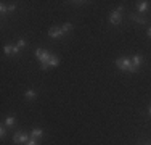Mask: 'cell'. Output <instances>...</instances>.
Here are the masks:
<instances>
[{
    "label": "cell",
    "mask_w": 151,
    "mask_h": 145,
    "mask_svg": "<svg viewBox=\"0 0 151 145\" xmlns=\"http://www.w3.org/2000/svg\"><path fill=\"white\" fill-rule=\"evenodd\" d=\"M35 58L42 63V70L50 68V58H52V53L50 52H47L44 49H37L35 50Z\"/></svg>",
    "instance_id": "6da1fadb"
},
{
    "label": "cell",
    "mask_w": 151,
    "mask_h": 145,
    "mask_svg": "<svg viewBox=\"0 0 151 145\" xmlns=\"http://www.w3.org/2000/svg\"><path fill=\"white\" fill-rule=\"evenodd\" d=\"M116 65H117V68H119V70L130 72L132 60H130V58H124V57H122V58H117V60H116Z\"/></svg>",
    "instance_id": "7a4b0ae2"
},
{
    "label": "cell",
    "mask_w": 151,
    "mask_h": 145,
    "mask_svg": "<svg viewBox=\"0 0 151 145\" xmlns=\"http://www.w3.org/2000/svg\"><path fill=\"white\" fill-rule=\"evenodd\" d=\"M121 20H122V7H119L117 10H114V12L109 14V21L113 24H119Z\"/></svg>",
    "instance_id": "3957f363"
},
{
    "label": "cell",
    "mask_w": 151,
    "mask_h": 145,
    "mask_svg": "<svg viewBox=\"0 0 151 145\" xmlns=\"http://www.w3.org/2000/svg\"><path fill=\"white\" fill-rule=\"evenodd\" d=\"M29 139L31 137L27 136V134H24V132H15V136H13V142L15 144H27Z\"/></svg>",
    "instance_id": "277c9868"
},
{
    "label": "cell",
    "mask_w": 151,
    "mask_h": 145,
    "mask_svg": "<svg viewBox=\"0 0 151 145\" xmlns=\"http://www.w3.org/2000/svg\"><path fill=\"white\" fill-rule=\"evenodd\" d=\"M130 60H132V68H130V72H137V71H138V68L142 66L143 58H142V55H135V57H132Z\"/></svg>",
    "instance_id": "5b68a950"
},
{
    "label": "cell",
    "mask_w": 151,
    "mask_h": 145,
    "mask_svg": "<svg viewBox=\"0 0 151 145\" xmlns=\"http://www.w3.org/2000/svg\"><path fill=\"white\" fill-rule=\"evenodd\" d=\"M63 36H64L63 28H52V29H48V37H52V39H60V37H63Z\"/></svg>",
    "instance_id": "8992f818"
},
{
    "label": "cell",
    "mask_w": 151,
    "mask_h": 145,
    "mask_svg": "<svg viewBox=\"0 0 151 145\" xmlns=\"http://www.w3.org/2000/svg\"><path fill=\"white\" fill-rule=\"evenodd\" d=\"M3 52H5L6 55H18V53H19V47L18 45H5L3 47Z\"/></svg>",
    "instance_id": "52a82bcc"
},
{
    "label": "cell",
    "mask_w": 151,
    "mask_h": 145,
    "mask_svg": "<svg viewBox=\"0 0 151 145\" xmlns=\"http://www.w3.org/2000/svg\"><path fill=\"white\" fill-rule=\"evenodd\" d=\"M42 136H44V130H42L40 128H35V129H32V132H31V139L37 140V139H40Z\"/></svg>",
    "instance_id": "ba28073f"
},
{
    "label": "cell",
    "mask_w": 151,
    "mask_h": 145,
    "mask_svg": "<svg viewBox=\"0 0 151 145\" xmlns=\"http://www.w3.org/2000/svg\"><path fill=\"white\" fill-rule=\"evenodd\" d=\"M148 8H150V2H146V0H143V2L138 3V12L140 13H145Z\"/></svg>",
    "instance_id": "9c48e42d"
},
{
    "label": "cell",
    "mask_w": 151,
    "mask_h": 145,
    "mask_svg": "<svg viewBox=\"0 0 151 145\" xmlns=\"http://www.w3.org/2000/svg\"><path fill=\"white\" fill-rule=\"evenodd\" d=\"M58 65H60V60L55 55H52V58H50V68H55V66H58Z\"/></svg>",
    "instance_id": "30bf717a"
},
{
    "label": "cell",
    "mask_w": 151,
    "mask_h": 145,
    "mask_svg": "<svg viewBox=\"0 0 151 145\" xmlns=\"http://www.w3.org/2000/svg\"><path fill=\"white\" fill-rule=\"evenodd\" d=\"M26 97L27 99H35V97H37V92H35L34 89H27L26 90Z\"/></svg>",
    "instance_id": "8fae6325"
},
{
    "label": "cell",
    "mask_w": 151,
    "mask_h": 145,
    "mask_svg": "<svg viewBox=\"0 0 151 145\" xmlns=\"http://www.w3.org/2000/svg\"><path fill=\"white\" fill-rule=\"evenodd\" d=\"M5 124L8 126V128H12V126L15 124V118H13V116H8V118L5 119Z\"/></svg>",
    "instance_id": "7c38bea8"
},
{
    "label": "cell",
    "mask_w": 151,
    "mask_h": 145,
    "mask_svg": "<svg viewBox=\"0 0 151 145\" xmlns=\"http://www.w3.org/2000/svg\"><path fill=\"white\" fill-rule=\"evenodd\" d=\"M61 28H63L64 34H66V32H69L71 29H73V24H71V23H66V24H63V26H61Z\"/></svg>",
    "instance_id": "4fadbf2b"
},
{
    "label": "cell",
    "mask_w": 151,
    "mask_h": 145,
    "mask_svg": "<svg viewBox=\"0 0 151 145\" xmlns=\"http://www.w3.org/2000/svg\"><path fill=\"white\" fill-rule=\"evenodd\" d=\"M130 18H132V20H135V21H138V23H142V24L146 23V20H143V18H138V16H135V14H132Z\"/></svg>",
    "instance_id": "5bb4252c"
},
{
    "label": "cell",
    "mask_w": 151,
    "mask_h": 145,
    "mask_svg": "<svg viewBox=\"0 0 151 145\" xmlns=\"http://www.w3.org/2000/svg\"><path fill=\"white\" fill-rule=\"evenodd\" d=\"M15 8H16V5H15V3H13V5H8V7H6V13L15 12Z\"/></svg>",
    "instance_id": "9a60e30c"
},
{
    "label": "cell",
    "mask_w": 151,
    "mask_h": 145,
    "mask_svg": "<svg viewBox=\"0 0 151 145\" xmlns=\"http://www.w3.org/2000/svg\"><path fill=\"white\" fill-rule=\"evenodd\" d=\"M16 45L19 47V49H21V47H26V41H24V39H21V41H18Z\"/></svg>",
    "instance_id": "2e32d148"
},
{
    "label": "cell",
    "mask_w": 151,
    "mask_h": 145,
    "mask_svg": "<svg viewBox=\"0 0 151 145\" xmlns=\"http://www.w3.org/2000/svg\"><path fill=\"white\" fill-rule=\"evenodd\" d=\"M5 134H6V130H5V126H2V128H0V137H5Z\"/></svg>",
    "instance_id": "e0dca14e"
},
{
    "label": "cell",
    "mask_w": 151,
    "mask_h": 145,
    "mask_svg": "<svg viewBox=\"0 0 151 145\" xmlns=\"http://www.w3.org/2000/svg\"><path fill=\"white\" fill-rule=\"evenodd\" d=\"M26 145H39V144H37V140H34V139H29V142H27Z\"/></svg>",
    "instance_id": "ac0fdd59"
},
{
    "label": "cell",
    "mask_w": 151,
    "mask_h": 145,
    "mask_svg": "<svg viewBox=\"0 0 151 145\" xmlns=\"http://www.w3.org/2000/svg\"><path fill=\"white\" fill-rule=\"evenodd\" d=\"M146 34H148V37H151V28L148 29V32H146Z\"/></svg>",
    "instance_id": "d6986e66"
},
{
    "label": "cell",
    "mask_w": 151,
    "mask_h": 145,
    "mask_svg": "<svg viewBox=\"0 0 151 145\" xmlns=\"http://www.w3.org/2000/svg\"><path fill=\"white\" fill-rule=\"evenodd\" d=\"M150 115H151V108H150Z\"/></svg>",
    "instance_id": "ffe728a7"
}]
</instances>
